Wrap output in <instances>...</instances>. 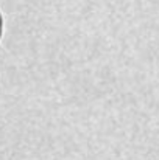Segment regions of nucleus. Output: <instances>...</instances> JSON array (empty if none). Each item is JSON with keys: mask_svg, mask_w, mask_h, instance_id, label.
Returning <instances> with one entry per match:
<instances>
[{"mask_svg": "<svg viewBox=\"0 0 159 160\" xmlns=\"http://www.w3.org/2000/svg\"><path fill=\"white\" fill-rule=\"evenodd\" d=\"M2 25L3 23H2V14H0V38H2Z\"/></svg>", "mask_w": 159, "mask_h": 160, "instance_id": "obj_1", "label": "nucleus"}]
</instances>
